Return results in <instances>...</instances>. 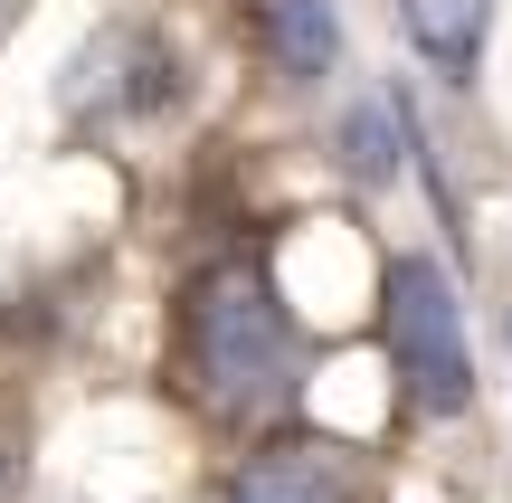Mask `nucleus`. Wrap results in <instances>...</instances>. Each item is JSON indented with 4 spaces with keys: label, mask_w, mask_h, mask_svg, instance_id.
Returning a JSON list of instances; mask_svg holds the SVG:
<instances>
[{
    "label": "nucleus",
    "mask_w": 512,
    "mask_h": 503,
    "mask_svg": "<svg viewBox=\"0 0 512 503\" xmlns=\"http://www.w3.org/2000/svg\"><path fill=\"white\" fill-rule=\"evenodd\" d=\"M256 48H266V67H285V76H332L342 19H332V0H256Z\"/></svg>",
    "instance_id": "nucleus-3"
},
{
    "label": "nucleus",
    "mask_w": 512,
    "mask_h": 503,
    "mask_svg": "<svg viewBox=\"0 0 512 503\" xmlns=\"http://www.w3.org/2000/svg\"><path fill=\"white\" fill-rule=\"evenodd\" d=\"M19 494V428H0V503Z\"/></svg>",
    "instance_id": "nucleus-7"
},
{
    "label": "nucleus",
    "mask_w": 512,
    "mask_h": 503,
    "mask_svg": "<svg viewBox=\"0 0 512 503\" xmlns=\"http://www.w3.org/2000/svg\"><path fill=\"white\" fill-rule=\"evenodd\" d=\"M332 143H342V171L361 190H389V181H399V114H389V95H361V105L332 124Z\"/></svg>",
    "instance_id": "nucleus-6"
},
{
    "label": "nucleus",
    "mask_w": 512,
    "mask_h": 503,
    "mask_svg": "<svg viewBox=\"0 0 512 503\" xmlns=\"http://www.w3.org/2000/svg\"><path fill=\"white\" fill-rule=\"evenodd\" d=\"M399 29L418 57H437L446 76H465L484 57V29H494V0H399Z\"/></svg>",
    "instance_id": "nucleus-4"
},
{
    "label": "nucleus",
    "mask_w": 512,
    "mask_h": 503,
    "mask_svg": "<svg viewBox=\"0 0 512 503\" xmlns=\"http://www.w3.org/2000/svg\"><path fill=\"white\" fill-rule=\"evenodd\" d=\"M380 314H389V352H399V380L418 399V418H456L475 399V352H465V314H456V285H446L437 257H399L380 285Z\"/></svg>",
    "instance_id": "nucleus-2"
},
{
    "label": "nucleus",
    "mask_w": 512,
    "mask_h": 503,
    "mask_svg": "<svg viewBox=\"0 0 512 503\" xmlns=\"http://www.w3.org/2000/svg\"><path fill=\"white\" fill-rule=\"evenodd\" d=\"M0 19H10V0H0Z\"/></svg>",
    "instance_id": "nucleus-8"
},
{
    "label": "nucleus",
    "mask_w": 512,
    "mask_h": 503,
    "mask_svg": "<svg viewBox=\"0 0 512 503\" xmlns=\"http://www.w3.org/2000/svg\"><path fill=\"white\" fill-rule=\"evenodd\" d=\"M181 390L219 428H247V418L285 409L294 323H285V304H275L256 257H219V266L190 276V295H181Z\"/></svg>",
    "instance_id": "nucleus-1"
},
{
    "label": "nucleus",
    "mask_w": 512,
    "mask_h": 503,
    "mask_svg": "<svg viewBox=\"0 0 512 503\" xmlns=\"http://www.w3.org/2000/svg\"><path fill=\"white\" fill-rule=\"evenodd\" d=\"M228 503H351V485L323 447H275L228 485Z\"/></svg>",
    "instance_id": "nucleus-5"
}]
</instances>
